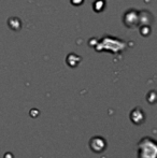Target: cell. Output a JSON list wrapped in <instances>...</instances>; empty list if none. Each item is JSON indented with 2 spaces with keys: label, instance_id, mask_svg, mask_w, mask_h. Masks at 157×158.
Listing matches in <instances>:
<instances>
[{
  "label": "cell",
  "instance_id": "6da1fadb",
  "mask_svg": "<svg viewBox=\"0 0 157 158\" xmlns=\"http://www.w3.org/2000/svg\"><path fill=\"white\" fill-rule=\"evenodd\" d=\"M139 156L141 158H155L156 145L151 139H144L139 144Z\"/></svg>",
  "mask_w": 157,
  "mask_h": 158
},
{
  "label": "cell",
  "instance_id": "7a4b0ae2",
  "mask_svg": "<svg viewBox=\"0 0 157 158\" xmlns=\"http://www.w3.org/2000/svg\"><path fill=\"white\" fill-rule=\"evenodd\" d=\"M89 146L95 153H101L107 148V142L101 137H94L90 139Z\"/></svg>",
  "mask_w": 157,
  "mask_h": 158
},
{
  "label": "cell",
  "instance_id": "3957f363",
  "mask_svg": "<svg viewBox=\"0 0 157 158\" xmlns=\"http://www.w3.org/2000/svg\"><path fill=\"white\" fill-rule=\"evenodd\" d=\"M144 117H145V115H144V113H143V111L141 110V108H136L130 113V118H131V121L134 122V124H136V125L142 124L143 122H144Z\"/></svg>",
  "mask_w": 157,
  "mask_h": 158
}]
</instances>
